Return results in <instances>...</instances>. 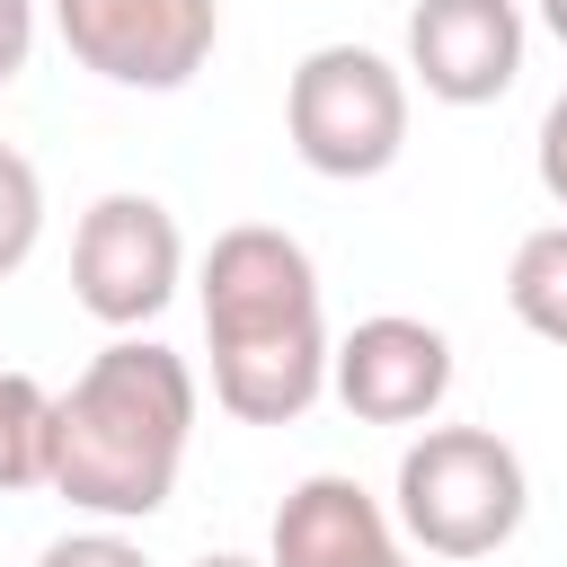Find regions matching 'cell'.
Wrapping results in <instances>:
<instances>
[{
  "instance_id": "obj_1",
  "label": "cell",
  "mask_w": 567,
  "mask_h": 567,
  "mask_svg": "<svg viewBox=\"0 0 567 567\" xmlns=\"http://www.w3.org/2000/svg\"><path fill=\"white\" fill-rule=\"evenodd\" d=\"M204 346H213V399L239 425H292L328 390V319H319V266L275 221H230L204 248Z\"/></svg>"
},
{
  "instance_id": "obj_2",
  "label": "cell",
  "mask_w": 567,
  "mask_h": 567,
  "mask_svg": "<svg viewBox=\"0 0 567 567\" xmlns=\"http://www.w3.org/2000/svg\"><path fill=\"white\" fill-rule=\"evenodd\" d=\"M195 443V372L151 337H115L53 408V496L97 523H151Z\"/></svg>"
},
{
  "instance_id": "obj_3",
  "label": "cell",
  "mask_w": 567,
  "mask_h": 567,
  "mask_svg": "<svg viewBox=\"0 0 567 567\" xmlns=\"http://www.w3.org/2000/svg\"><path fill=\"white\" fill-rule=\"evenodd\" d=\"M532 514L523 452L487 425H425L399 452V532L425 558H496Z\"/></svg>"
},
{
  "instance_id": "obj_4",
  "label": "cell",
  "mask_w": 567,
  "mask_h": 567,
  "mask_svg": "<svg viewBox=\"0 0 567 567\" xmlns=\"http://www.w3.org/2000/svg\"><path fill=\"white\" fill-rule=\"evenodd\" d=\"M284 133L319 177H381L408 151V71L372 44H310L284 80Z\"/></svg>"
},
{
  "instance_id": "obj_5",
  "label": "cell",
  "mask_w": 567,
  "mask_h": 567,
  "mask_svg": "<svg viewBox=\"0 0 567 567\" xmlns=\"http://www.w3.org/2000/svg\"><path fill=\"white\" fill-rule=\"evenodd\" d=\"M186 275V239H177V213L159 195H97L71 230V301L97 319V328H142L168 310Z\"/></svg>"
},
{
  "instance_id": "obj_6",
  "label": "cell",
  "mask_w": 567,
  "mask_h": 567,
  "mask_svg": "<svg viewBox=\"0 0 567 567\" xmlns=\"http://www.w3.org/2000/svg\"><path fill=\"white\" fill-rule=\"evenodd\" d=\"M53 27L71 62L115 89H186L213 62L221 0H53Z\"/></svg>"
},
{
  "instance_id": "obj_7",
  "label": "cell",
  "mask_w": 567,
  "mask_h": 567,
  "mask_svg": "<svg viewBox=\"0 0 567 567\" xmlns=\"http://www.w3.org/2000/svg\"><path fill=\"white\" fill-rule=\"evenodd\" d=\"M328 390L363 425H425L452 399V337L425 328V319H408V310L354 319L337 337V354H328Z\"/></svg>"
},
{
  "instance_id": "obj_8",
  "label": "cell",
  "mask_w": 567,
  "mask_h": 567,
  "mask_svg": "<svg viewBox=\"0 0 567 567\" xmlns=\"http://www.w3.org/2000/svg\"><path fill=\"white\" fill-rule=\"evenodd\" d=\"M408 80L443 106H496L523 80V9L514 0H416Z\"/></svg>"
},
{
  "instance_id": "obj_9",
  "label": "cell",
  "mask_w": 567,
  "mask_h": 567,
  "mask_svg": "<svg viewBox=\"0 0 567 567\" xmlns=\"http://www.w3.org/2000/svg\"><path fill=\"white\" fill-rule=\"evenodd\" d=\"M399 549L381 496H363L354 478L319 470L301 478L284 505H275V540H266V567H381Z\"/></svg>"
},
{
  "instance_id": "obj_10",
  "label": "cell",
  "mask_w": 567,
  "mask_h": 567,
  "mask_svg": "<svg viewBox=\"0 0 567 567\" xmlns=\"http://www.w3.org/2000/svg\"><path fill=\"white\" fill-rule=\"evenodd\" d=\"M53 390L35 372H0V496L53 487Z\"/></svg>"
},
{
  "instance_id": "obj_11",
  "label": "cell",
  "mask_w": 567,
  "mask_h": 567,
  "mask_svg": "<svg viewBox=\"0 0 567 567\" xmlns=\"http://www.w3.org/2000/svg\"><path fill=\"white\" fill-rule=\"evenodd\" d=\"M505 310H514L532 337L567 346V221H549V230H532V239L514 248V266H505Z\"/></svg>"
},
{
  "instance_id": "obj_12",
  "label": "cell",
  "mask_w": 567,
  "mask_h": 567,
  "mask_svg": "<svg viewBox=\"0 0 567 567\" xmlns=\"http://www.w3.org/2000/svg\"><path fill=\"white\" fill-rule=\"evenodd\" d=\"M35 239H44V177L27 151L0 142V275H18L35 257Z\"/></svg>"
},
{
  "instance_id": "obj_13",
  "label": "cell",
  "mask_w": 567,
  "mask_h": 567,
  "mask_svg": "<svg viewBox=\"0 0 567 567\" xmlns=\"http://www.w3.org/2000/svg\"><path fill=\"white\" fill-rule=\"evenodd\" d=\"M35 567H151V558H142L124 532H62Z\"/></svg>"
},
{
  "instance_id": "obj_14",
  "label": "cell",
  "mask_w": 567,
  "mask_h": 567,
  "mask_svg": "<svg viewBox=\"0 0 567 567\" xmlns=\"http://www.w3.org/2000/svg\"><path fill=\"white\" fill-rule=\"evenodd\" d=\"M532 168H540V186H549V204H567V89L549 97V115H540V142H532Z\"/></svg>"
},
{
  "instance_id": "obj_15",
  "label": "cell",
  "mask_w": 567,
  "mask_h": 567,
  "mask_svg": "<svg viewBox=\"0 0 567 567\" xmlns=\"http://www.w3.org/2000/svg\"><path fill=\"white\" fill-rule=\"evenodd\" d=\"M27 53H35V0H0V89L27 71Z\"/></svg>"
},
{
  "instance_id": "obj_16",
  "label": "cell",
  "mask_w": 567,
  "mask_h": 567,
  "mask_svg": "<svg viewBox=\"0 0 567 567\" xmlns=\"http://www.w3.org/2000/svg\"><path fill=\"white\" fill-rule=\"evenodd\" d=\"M540 27H549V35L567 44V0H540Z\"/></svg>"
},
{
  "instance_id": "obj_17",
  "label": "cell",
  "mask_w": 567,
  "mask_h": 567,
  "mask_svg": "<svg viewBox=\"0 0 567 567\" xmlns=\"http://www.w3.org/2000/svg\"><path fill=\"white\" fill-rule=\"evenodd\" d=\"M195 567H266V558H239V549H213V558H195Z\"/></svg>"
},
{
  "instance_id": "obj_18",
  "label": "cell",
  "mask_w": 567,
  "mask_h": 567,
  "mask_svg": "<svg viewBox=\"0 0 567 567\" xmlns=\"http://www.w3.org/2000/svg\"><path fill=\"white\" fill-rule=\"evenodd\" d=\"M381 567H408V558H399V549H390V558H381Z\"/></svg>"
}]
</instances>
